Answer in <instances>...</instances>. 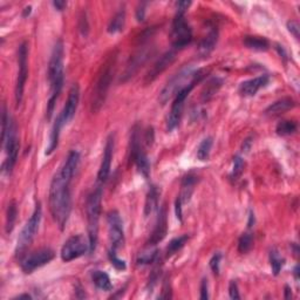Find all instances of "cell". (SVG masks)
Returning a JSON list of instances; mask_svg holds the SVG:
<instances>
[{
	"label": "cell",
	"instance_id": "cell-52",
	"mask_svg": "<svg viewBox=\"0 0 300 300\" xmlns=\"http://www.w3.org/2000/svg\"><path fill=\"white\" fill-rule=\"evenodd\" d=\"M14 299H32V296H29V295H20L18 297H15Z\"/></svg>",
	"mask_w": 300,
	"mask_h": 300
},
{
	"label": "cell",
	"instance_id": "cell-13",
	"mask_svg": "<svg viewBox=\"0 0 300 300\" xmlns=\"http://www.w3.org/2000/svg\"><path fill=\"white\" fill-rule=\"evenodd\" d=\"M108 223V234H109V241L112 244V251L120 249L124 243V231L123 222L119 214V211L113 210L107 216Z\"/></svg>",
	"mask_w": 300,
	"mask_h": 300
},
{
	"label": "cell",
	"instance_id": "cell-10",
	"mask_svg": "<svg viewBox=\"0 0 300 300\" xmlns=\"http://www.w3.org/2000/svg\"><path fill=\"white\" fill-rule=\"evenodd\" d=\"M130 155L133 158L134 163L136 164L137 169L144 177L149 176L150 171V164L148 161V157L146 153H144L142 146H141V137H140V129L139 127H135L133 130V135H131V148H130Z\"/></svg>",
	"mask_w": 300,
	"mask_h": 300
},
{
	"label": "cell",
	"instance_id": "cell-47",
	"mask_svg": "<svg viewBox=\"0 0 300 300\" xmlns=\"http://www.w3.org/2000/svg\"><path fill=\"white\" fill-rule=\"evenodd\" d=\"M175 211H176L177 220L182 222V216H183V212H182V202L180 200V197H178L176 202H175Z\"/></svg>",
	"mask_w": 300,
	"mask_h": 300
},
{
	"label": "cell",
	"instance_id": "cell-16",
	"mask_svg": "<svg viewBox=\"0 0 300 300\" xmlns=\"http://www.w3.org/2000/svg\"><path fill=\"white\" fill-rule=\"evenodd\" d=\"M114 135H109L107 139L106 147H104V153L102 157V162L99 169V174H97V181L100 183H104L108 180L110 174V168H112V160H113V153H114Z\"/></svg>",
	"mask_w": 300,
	"mask_h": 300
},
{
	"label": "cell",
	"instance_id": "cell-36",
	"mask_svg": "<svg viewBox=\"0 0 300 300\" xmlns=\"http://www.w3.org/2000/svg\"><path fill=\"white\" fill-rule=\"evenodd\" d=\"M270 263H271V268L274 275L278 276L283 268V265H284V259L279 256L277 250H272L270 252Z\"/></svg>",
	"mask_w": 300,
	"mask_h": 300
},
{
	"label": "cell",
	"instance_id": "cell-26",
	"mask_svg": "<svg viewBox=\"0 0 300 300\" xmlns=\"http://www.w3.org/2000/svg\"><path fill=\"white\" fill-rule=\"evenodd\" d=\"M124 22H126V11L124 8H120V11L113 16L109 23H108L107 31L110 34H115L123 29Z\"/></svg>",
	"mask_w": 300,
	"mask_h": 300
},
{
	"label": "cell",
	"instance_id": "cell-37",
	"mask_svg": "<svg viewBox=\"0 0 300 300\" xmlns=\"http://www.w3.org/2000/svg\"><path fill=\"white\" fill-rule=\"evenodd\" d=\"M222 85L221 81H218L217 79L211 80L210 82L208 83V86L205 87V89L203 90V93H202V96H203V100H209L210 97L214 95V94L217 92L218 88H220Z\"/></svg>",
	"mask_w": 300,
	"mask_h": 300
},
{
	"label": "cell",
	"instance_id": "cell-28",
	"mask_svg": "<svg viewBox=\"0 0 300 300\" xmlns=\"http://www.w3.org/2000/svg\"><path fill=\"white\" fill-rule=\"evenodd\" d=\"M92 279L94 285H95L97 289L103 290V291H110V290L113 289L109 276H108L106 272L96 270V271H94L92 274Z\"/></svg>",
	"mask_w": 300,
	"mask_h": 300
},
{
	"label": "cell",
	"instance_id": "cell-53",
	"mask_svg": "<svg viewBox=\"0 0 300 300\" xmlns=\"http://www.w3.org/2000/svg\"><path fill=\"white\" fill-rule=\"evenodd\" d=\"M298 275H299V266L297 265L296 268H295V277H296L297 281H298V279H299V278H298Z\"/></svg>",
	"mask_w": 300,
	"mask_h": 300
},
{
	"label": "cell",
	"instance_id": "cell-20",
	"mask_svg": "<svg viewBox=\"0 0 300 300\" xmlns=\"http://www.w3.org/2000/svg\"><path fill=\"white\" fill-rule=\"evenodd\" d=\"M168 230V222H167V212L166 208H162L160 210L157 217V223L155 227L153 235L149 239V245H156L157 243L163 241V238L166 237Z\"/></svg>",
	"mask_w": 300,
	"mask_h": 300
},
{
	"label": "cell",
	"instance_id": "cell-48",
	"mask_svg": "<svg viewBox=\"0 0 300 300\" xmlns=\"http://www.w3.org/2000/svg\"><path fill=\"white\" fill-rule=\"evenodd\" d=\"M53 6L58 9V11H63L67 6V2L63 1V0H56V1H53Z\"/></svg>",
	"mask_w": 300,
	"mask_h": 300
},
{
	"label": "cell",
	"instance_id": "cell-7",
	"mask_svg": "<svg viewBox=\"0 0 300 300\" xmlns=\"http://www.w3.org/2000/svg\"><path fill=\"white\" fill-rule=\"evenodd\" d=\"M41 217H42V210H41V205L39 203L36 204L35 210L31 216V218L27 221L26 225L23 227L21 232H20L18 238V244H16V249H15L16 256H23V252L26 251V249L29 247V244H31L33 239H34L36 232L39 230Z\"/></svg>",
	"mask_w": 300,
	"mask_h": 300
},
{
	"label": "cell",
	"instance_id": "cell-41",
	"mask_svg": "<svg viewBox=\"0 0 300 300\" xmlns=\"http://www.w3.org/2000/svg\"><path fill=\"white\" fill-rule=\"evenodd\" d=\"M229 296H230L231 299H241V296H239V291H238V286L236 282H231L230 285H229Z\"/></svg>",
	"mask_w": 300,
	"mask_h": 300
},
{
	"label": "cell",
	"instance_id": "cell-33",
	"mask_svg": "<svg viewBox=\"0 0 300 300\" xmlns=\"http://www.w3.org/2000/svg\"><path fill=\"white\" fill-rule=\"evenodd\" d=\"M297 128H298V126H297L295 121L284 120L277 124L276 131H277V134L281 135V136H288V135L295 134L297 131Z\"/></svg>",
	"mask_w": 300,
	"mask_h": 300
},
{
	"label": "cell",
	"instance_id": "cell-34",
	"mask_svg": "<svg viewBox=\"0 0 300 300\" xmlns=\"http://www.w3.org/2000/svg\"><path fill=\"white\" fill-rule=\"evenodd\" d=\"M188 239H189V237L187 235L181 236V237H177V238H174L173 241L169 243V245H168V248H167L168 257H170V256L176 254L178 250H181V249L185 245V243L188 242Z\"/></svg>",
	"mask_w": 300,
	"mask_h": 300
},
{
	"label": "cell",
	"instance_id": "cell-11",
	"mask_svg": "<svg viewBox=\"0 0 300 300\" xmlns=\"http://www.w3.org/2000/svg\"><path fill=\"white\" fill-rule=\"evenodd\" d=\"M27 56H28V46H27L26 41H23L21 45L19 46V50H18L19 72H18V77H16V83H15V102L18 106L21 103L23 88H25L27 75H28Z\"/></svg>",
	"mask_w": 300,
	"mask_h": 300
},
{
	"label": "cell",
	"instance_id": "cell-4",
	"mask_svg": "<svg viewBox=\"0 0 300 300\" xmlns=\"http://www.w3.org/2000/svg\"><path fill=\"white\" fill-rule=\"evenodd\" d=\"M101 204H102V188L96 187L87 198L86 211L88 221V241L89 254H93L96 249L97 234H99V221L101 215Z\"/></svg>",
	"mask_w": 300,
	"mask_h": 300
},
{
	"label": "cell",
	"instance_id": "cell-23",
	"mask_svg": "<svg viewBox=\"0 0 300 300\" xmlns=\"http://www.w3.org/2000/svg\"><path fill=\"white\" fill-rule=\"evenodd\" d=\"M217 40H218V31L216 27H211L209 29L208 34L202 39V41L198 46V52L202 56H208L212 50L215 49L216 45H217Z\"/></svg>",
	"mask_w": 300,
	"mask_h": 300
},
{
	"label": "cell",
	"instance_id": "cell-17",
	"mask_svg": "<svg viewBox=\"0 0 300 300\" xmlns=\"http://www.w3.org/2000/svg\"><path fill=\"white\" fill-rule=\"evenodd\" d=\"M175 59H176V49L174 48L170 50H167L163 55H161V58L154 63V66L151 67L149 72H148L146 76V83L153 82L160 74L163 73L164 70H166L168 67L175 61Z\"/></svg>",
	"mask_w": 300,
	"mask_h": 300
},
{
	"label": "cell",
	"instance_id": "cell-46",
	"mask_svg": "<svg viewBox=\"0 0 300 300\" xmlns=\"http://www.w3.org/2000/svg\"><path fill=\"white\" fill-rule=\"evenodd\" d=\"M191 1H178L176 2V9L180 13H185V11L190 7Z\"/></svg>",
	"mask_w": 300,
	"mask_h": 300
},
{
	"label": "cell",
	"instance_id": "cell-25",
	"mask_svg": "<svg viewBox=\"0 0 300 300\" xmlns=\"http://www.w3.org/2000/svg\"><path fill=\"white\" fill-rule=\"evenodd\" d=\"M196 182H197V178L193 176V175H188V176H185L183 178V181H182V191L180 196H178L182 202V204L187 203V202H189V200H190Z\"/></svg>",
	"mask_w": 300,
	"mask_h": 300
},
{
	"label": "cell",
	"instance_id": "cell-38",
	"mask_svg": "<svg viewBox=\"0 0 300 300\" xmlns=\"http://www.w3.org/2000/svg\"><path fill=\"white\" fill-rule=\"evenodd\" d=\"M243 170H244V161L241 156H235L234 158V169H232V174L231 177L234 180H238V177L243 174Z\"/></svg>",
	"mask_w": 300,
	"mask_h": 300
},
{
	"label": "cell",
	"instance_id": "cell-42",
	"mask_svg": "<svg viewBox=\"0 0 300 300\" xmlns=\"http://www.w3.org/2000/svg\"><path fill=\"white\" fill-rule=\"evenodd\" d=\"M288 28H289V31L291 32L293 35H295L296 39H299L300 27H299L298 22H297V21H289L288 22Z\"/></svg>",
	"mask_w": 300,
	"mask_h": 300
},
{
	"label": "cell",
	"instance_id": "cell-40",
	"mask_svg": "<svg viewBox=\"0 0 300 300\" xmlns=\"http://www.w3.org/2000/svg\"><path fill=\"white\" fill-rule=\"evenodd\" d=\"M222 259V254L221 252H217V254H215L212 256V258L210 259V263H209V265H210V268L212 270V272H214L215 275H220V263Z\"/></svg>",
	"mask_w": 300,
	"mask_h": 300
},
{
	"label": "cell",
	"instance_id": "cell-49",
	"mask_svg": "<svg viewBox=\"0 0 300 300\" xmlns=\"http://www.w3.org/2000/svg\"><path fill=\"white\" fill-rule=\"evenodd\" d=\"M250 148H251V140H250V139L245 140V141H244V143H243L242 150H243V151H245V153H247V151L250 150Z\"/></svg>",
	"mask_w": 300,
	"mask_h": 300
},
{
	"label": "cell",
	"instance_id": "cell-18",
	"mask_svg": "<svg viewBox=\"0 0 300 300\" xmlns=\"http://www.w3.org/2000/svg\"><path fill=\"white\" fill-rule=\"evenodd\" d=\"M151 48H153V47L150 46H142L136 53H135V55L130 59V62L128 63L126 72H124V75L122 79L123 81H126L129 79V77L133 76L134 74L139 70L140 67L147 61L151 54Z\"/></svg>",
	"mask_w": 300,
	"mask_h": 300
},
{
	"label": "cell",
	"instance_id": "cell-35",
	"mask_svg": "<svg viewBox=\"0 0 300 300\" xmlns=\"http://www.w3.org/2000/svg\"><path fill=\"white\" fill-rule=\"evenodd\" d=\"M252 245H254V237L250 232H245L241 236L238 241V251L241 254H247L251 250Z\"/></svg>",
	"mask_w": 300,
	"mask_h": 300
},
{
	"label": "cell",
	"instance_id": "cell-8",
	"mask_svg": "<svg viewBox=\"0 0 300 300\" xmlns=\"http://www.w3.org/2000/svg\"><path fill=\"white\" fill-rule=\"evenodd\" d=\"M171 43L174 49H182L187 47L193 40V29L185 20L184 13L176 12L171 26Z\"/></svg>",
	"mask_w": 300,
	"mask_h": 300
},
{
	"label": "cell",
	"instance_id": "cell-39",
	"mask_svg": "<svg viewBox=\"0 0 300 300\" xmlns=\"http://www.w3.org/2000/svg\"><path fill=\"white\" fill-rule=\"evenodd\" d=\"M109 259L110 262H112V265L115 268L116 270H120V271H122V270H126V262L122 261V259L117 258L116 252L115 251H109Z\"/></svg>",
	"mask_w": 300,
	"mask_h": 300
},
{
	"label": "cell",
	"instance_id": "cell-15",
	"mask_svg": "<svg viewBox=\"0 0 300 300\" xmlns=\"http://www.w3.org/2000/svg\"><path fill=\"white\" fill-rule=\"evenodd\" d=\"M79 100H80V88L77 83H74L72 86V88L69 89L68 93V97H67V102L63 107V110L60 114V119L62 121V124L69 123L70 121L73 120L74 115H75V112L77 109V106H79Z\"/></svg>",
	"mask_w": 300,
	"mask_h": 300
},
{
	"label": "cell",
	"instance_id": "cell-29",
	"mask_svg": "<svg viewBox=\"0 0 300 300\" xmlns=\"http://www.w3.org/2000/svg\"><path fill=\"white\" fill-rule=\"evenodd\" d=\"M155 247H156V245H149V247L144 249L142 252H140L136 259L137 265H148L155 262L158 254V250Z\"/></svg>",
	"mask_w": 300,
	"mask_h": 300
},
{
	"label": "cell",
	"instance_id": "cell-32",
	"mask_svg": "<svg viewBox=\"0 0 300 300\" xmlns=\"http://www.w3.org/2000/svg\"><path fill=\"white\" fill-rule=\"evenodd\" d=\"M212 144H214V140H212V137H205V139L202 141L200 143V146H198L197 149V158L200 161H207L209 160V156H210L211 153V148Z\"/></svg>",
	"mask_w": 300,
	"mask_h": 300
},
{
	"label": "cell",
	"instance_id": "cell-5",
	"mask_svg": "<svg viewBox=\"0 0 300 300\" xmlns=\"http://www.w3.org/2000/svg\"><path fill=\"white\" fill-rule=\"evenodd\" d=\"M115 55L107 60L101 68V73L99 79L96 81L95 88L93 92V100H92V112L96 113L103 106L104 101H106L108 89H109L110 83L114 75V66H115Z\"/></svg>",
	"mask_w": 300,
	"mask_h": 300
},
{
	"label": "cell",
	"instance_id": "cell-50",
	"mask_svg": "<svg viewBox=\"0 0 300 300\" xmlns=\"http://www.w3.org/2000/svg\"><path fill=\"white\" fill-rule=\"evenodd\" d=\"M31 12H32V6H27V7H25V8H23L22 15H23V16H27V15H29V14H31Z\"/></svg>",
	"mask_w": 300,
	"mask_h": 300
},
{
	"label": "cell",
	"instance_id": "cell-2",
	"mask_svg": "<svg viewBox=\"0 0 300 300\" xmlns=\"http://www.w3.org/2000/svg\"><path fill=\"white\" fill-rule=\"evenodd\" d=\"M48 81L50 95L48 106H47V119L49 120L63 86V43L61 40H59L54 45L52 54H50L48 63Z\"/></svg>",
	"mask_w": 300,
	"mask_h": 300
},
{
	"label": "cell",
	"instance_id": "cell-27",
	"mask_svg": "<svg viewBox=\"0 0 300 300\" xmlns=\"http://www.w3.org/2000/svg\"><path fill=\"white\" fill-rule=\"evenodd\" d=\"M63 126L62 121L60 119V116L56 119L55 123H54V126L52 128V131H50V136H49V143L48 147H47L46 149V155H50L53 153L54 150L58 148L59 144V136H60V129H61V127Z\"/></svg>",
	"mask_w": 300,
	"mask_h": 300
},
{
	"label": "cell",
	"instance_id": "cell-30",
	"mask_svg": "<svg viewBox=\"0 0 300 300\" xmlns=\"http://www.w3.org/2000/svg\"><path fill=\"white\" fill-rule=\"evenodd\" d=\"M157 203H158V190L155 185H151L146 198V205H144V215H146V217L153 214L155 209L157 208Z\"/></svg>",
	"mask_w": 300,
	"mask_h": 300
},
{
	"label": "cell",
	"instance_id": "cell-44",
	"mask_svg": "<svg viewBox=\"0 0 300 300\" xmlns=\"http://www.w3.org/2000/svg\"><path fill=\"white\" fill-rule=\"evenodd\" d=\"M200 298L202 300H208L209 299V292H208V281L207 279H203L201 283V296Z\"/></svg>",
	"mask_w": 300,
	"mask_h": 300
},
{
	"label": "cell",
	"instance_id": "cell-1",
	"mask_svg": "<svg viewBox=\"0 0 300 300\" xmlns=\"http://www.w3.org/2000/svg\"><path fill=\"white\" fill-rule=\"evenodd\" d=\"M69 184L70 182L67 181L59 171L54 175L49 188V209L54 221L61 230L66 227L72 209Z\"/></svg>",
	"mask_w": 300,
	"mask_h": 300
},
{
	"label": "cell",
	"instance_id": "cell-9",
	"mask_svg": "<svg viewBox=\"0 0 300 300\" xmlns=\"http://www.w3.org/2000/svg\"><path fill=\"white\" fill-rule=\"evenodd\" d=\"M89 252V241L82 235L72 236L67 239L61 249V259L68 263Z\"/></svg>",
	"mask_w": 300,
	"mask_h": 300
},
{
	"label": "cell",
	"instance_id": "cell-21",
	"mask_svg": "<svg viewBox=\"0 0 300 300\" xmlns=\"http://www.w3.org/2000/svg\"><path fill=\"white\" fill-rule=\"evenodd\" d=\"M295 106H296L295 100H292L291 97H284V99H281L276 101V102H274L272 104H270V106L266 108L265 115L279 116L282 115V114L289 112V110L292 109Z\"/></svg>",
	"mask_w": 300,
	"mask_h": 300
},
{
	"label": "cell",
	"instance_id": "cell-45",
	"mask_svg": "<svg viewBox=\"0 0 300 300\" xmlns=\"http://www.w3.org/2000/svg\"><path fill=\"white\" fill-rule=\"evenodd\" d=\"M171 292H170V284L168 283V281H166L163 285V293H162V296H160L161 299H170L171 298Z\"/></svg>",
	"mask_w": 300,
	"mask_h": 300
},
{
	"label": "cell",
	"instance_id": "cell-24",
	"mask_svg": "<svg viewBox=\"0 0 300 300\" xmlns=\"http://www.w3.org/2000/svg\"><path fill=\"white\" fill-rule=\"evenodd\" d=\"M244 45L247 46V48L257 50V52H265L269 49L270 42L268 39L263 38V36H256V35H247L243 40Z\"/></svg>",
	"mask_w": 300,
	"mask_h": 300
},
{
	"label": "cell",
	"instance_id": "cell-31",
	"mask_svg": "<svg viewBox=\"0 0 300 300\" xmlns=\"http://www.w3.org/2000/svg\"><path fill=\"white\" fill-rule=\"evenodd\" d=\"M16 216H18V208H16L15 201L9 202L7 207V212H6V234H11L13 228H14Z\"/></svg>",
	"mask_w": 300,
	"mask_h": 300
},
{
	"label": "cell",
	"instance_id": "cell-43",
	"mask_svg": "<svg viewBox=\"0 0 300 300\" xmlns=\"http://www.w3.org/2000/svg\"><path fill=\"white\" fill-rule=\"evenodd\" d=\"M146 2H141L136 8V19L137 21H143L144 15H146Z\"/></svg>",
	"mask_w": 300,
	"mask_h": 300
},
{
	"label": "cell",
	"instance_id": "cell-3",
	"mask_svg": "<svg viewBox=\"0 0 300 300\" xmlns=\"http://www.w3.org/2000/svg\"><path fill=\"white\" fill-rule=\"evenodd\" d=\"M205 76L204 69H195L193 66H185L171 77L160 93V102L166 104L171 97L191 83L201 82Z\"/></svg>",
	"mask_w": 300,
	"mask_h": 300
},
{
	"label": "cell",
	"instance_id": "cell-14",
	"mask_svg": "<svg viewBox=\"0 0 300 300\" xmlns=\"http://www.w3.org/2000/svg\"><path fill=\"white\" fill-rule=\"evenodd\" d=\"M196 85L197 83H191V85L185 87V88L180 90V92L175 95V100L173 102V106H171V110L169 116H168V122H167V128L169 131L174 130L175 128L180 124L182 114H183L185 100H187L188 95L190 94V92L194 89V87Z\"/></svg>",
	"mask_w": 300,
	"mask_h": 300
},
{
	"label": "cell",
	"instance_id": "cell-19",
	"mask_svg": "<svg viewBox=\"0 0 300 300\" xmlns=\"http://www.w3.org/2000/svg\"><path fill=\"white\" fill-rule=\"evenodd\" d=\"M270 77L269 75H261L254 79L244 81L239 86V93L243 96H255L258 93V90L265 87L269 83Z\"/></svg>",
	"mask_w": 300,
	"mask_h": 300
},
{
	"label": "cell",
	"instance_id": "cell-51",
	"mask_svg": "<svg viewBox=\"0 0 300 300\" xmlns=\"http://www.w3.org/2000/svg\"><path fill=\"white\" fill-rule=\"evenodd\" d=\"M292 297L291 293V289H290V286H285V298L290 299Z\"/></svg>",
	"mask_w": 300,
	"mask_h": 300
},
{
	"label": "cell",
	"instance_id": "cell-12",
	"mask_svg": "<svg viewBox=\"0 0 300 300\" xmlns=\"http://www.w3.org/2000/svg\"><path fill=\"white\" fill-rule=\"evenodd\" d=\"M54 254L53 250L48 248L40 249L38 251L31 252V254L23 256L21 258V269L25 274H32L36 269L41 268V266L48 264L50 261H53Z\"/></svg>",
	"mask_w": 300,
	"mask_h": 300
},
{
	"label": "cell",
	"instance_id": "cell-6",
	"mask_svg": "<svg viewBox=\"0 0 300 300\" xmlns=\"http://www.w3.org/2000/svg\"><path fill=\"white\" fill-rule=\"evenodd\" d=\"M2 146L6 151V160L2 166V171L4 173L11 174V171L14 167L16 158H18L19 153V139H18V130H16V124L11 117L9 120L8 127L6 129V133L1 136Z\"/></svg>",
	"mask_w": 300,
	"mask_h": 300
},
{
	"label": "cell",
	"instance_id": "cell-22",
	"mask_svg": "<svg viewBox=\"0 0 300 300\" xmlns=\"http://www.w3.org/2000/svg\"><path fill=\"white\" fill-rule=\"evenodd\" d=\"M79 163H80V154L75 150H72L68 154V156H67L65 163H63L61 170H60V173H61L62 176L65 177L67 181L70 182L74 176V174H75Z\"/></svg>",
	"mask_w": 300,
	"mask_h": 300
}]
</instances>
